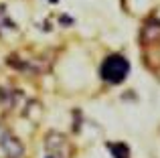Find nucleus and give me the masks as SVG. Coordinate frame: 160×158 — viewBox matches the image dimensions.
Segmentation results:
<instances>
[{"label":"nucleus","mask_w":160,"mask_h":158,"mask_svg":"<svg viewBox=\"0 0 160 158\" xmlns=\"http://www.w3.org/2000/svg\"><path fill=\"white\" fill-rule=\"evenodd\" d=\"M128 71H130V63L126 57L122 55H109L103 59L102 67H99V75L106 83H122L126 77H128Z\"/></svg>","instance_id":"f257e3e1"},{"label":"nucleus","mask_w":160,"mask_h":158,"mask_svg":"<svg viewBox=\"0 0 160 158\" xmlns=\"http://www.w3.org/2000/svg\"><path fill=\"white\" fill-rule=\"evenodd\" d=\"M53 2H57V0H53Z\"/></svg>","instance_id":"39448f33"},{"label":"nucleus","mask_w":160,"mask_h":158,"mask_svg":"<svg viewBox=\"0 0 160 158\" xmlns=\"http://www.w3.org/2000/svg\"><path fill=\"white\" fill-rule=\"evenodd\" d=\"M4 24H6V27H12V24H10V18L6 16V8L0 4V28H2Z\"/></svg>","instance_id":"7ed1b4c3"},{"label":"nucleus","mask_w":160,"mask_h":158,"mask_svg":"<svg viewBox=\"0 0 160 158\" xmlns=\"http://www.w3.org/2000/svg\"><path fill=\"white\" fill-rule=\"evenodd\" d=\"M47 158H51V156H47ZM53 158H55V156H53Z\"/></svg>","instance_id":"20e7f679"},{"label":"nucleus","mask_w":160,"mask_h":158,"mask_svg":"<svg viewBox=\"0 0 160 158\" xmlns=\"http://www.w3.org/2000/svg\"><path fill=\"white\" fill-rule=\"evenodd\" d=\"M0 146H2L6 158H20L22 152H24L22 144H20L12 134H8V132H2V136H0Z\"/></svg>","instance_id":"f03ea898"}]
</instances>
